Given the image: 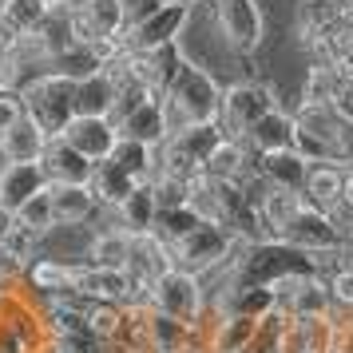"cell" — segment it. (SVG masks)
Listing matches in <instances>:
<instances>
[{
  "mask_svg": "<svg viewBox=\"0 0 353 353\" xmlns=\"http://www.w3.org/2000/svg\"><path fill=\"white\" fill-rule=\"evenodd\" d=\"M128 258H131V234L112 223V226H99L92 234L83 262L96 266V270H128Z\"/></svg>",
  "mask_w": 353,
  "mask_h": 353,
  "instance_id": "cell-20",
  "label": "cell"
},
{
  "mask_svg": "<svg viewBox=\"0 0 353 353\" xmlns=\"http://www.w3.org/2000/svg\"><path fill=\"white\" fill-rule=\"evenodd\" d=\"M40 191H48L40 163H0V219H17L20 207Z\"/></svg>",
  "mask_w": 353,
  "mask_h": 353,
  "instance_id": "cell-10",
  "label": "cell"
},
{
  "mask_svg": "<svg viewBox=\"0 0 353 353\" xmlns=\"http://www.w3.org/2000/svg\"><path fill=\"white\" fill-rule=\"evenodd\" d=\"M187 17H191V8H187V4L167 0L159 12H151L147 20L131 24L128 36H123V48H128V52H159V48H171V44H179V36H183V28H187Z\"/></svg>",
  "mask_w": 353,
  "mask_h": 353,
  "instance_id": "cell-8",
  "label": "cell"
},
{
  "mask_svg": "<svg viewBox=\"0 0 353 353\" xmlns=\"http://www.w3.org/2000/svg\"><path fill=\"white\" fill-rule=\"evenodd\" d=\"M345 171H350V163H310L302 199L314 210L337 207V203L345 199Z\"/></svg>",
  "mask_w": 353,
  "mask_h": 353,
  "instance_id": "cell-18",
  "label": "cell"
},
{
  "mask_svg": "<svg viewBox=\"0 0 353 353\" xmlns=\"http://www.w3.org/2000/svg\"><path fill=\"white\" fill-rule=\"evenodd\" d=\"M115 128H119V135L131 139V143L163 147V139L171 135V119H167V103H163V96L143 99V103L131 108L123 119H115Z\"/></svg>",
  "mask_w": 353,
  "mask_h": 353,
  "instance_id": "cell-12",
  "label": "cell"
},
{
  "mask_svg": "<svg viewBox=\"0 0 353 353\" xmlns=\"http://www.w3.org/2000/svg\"><path fill=\"white\" fill-rule=\"evenodd\" d=\"M282 242H290V246H298V250H305V254H325V250H337V246H345V242L337 239L334 223L325 219V210H314L305 207L294 223L278 234Z\"/></svg>",
  "mask_w": 353,
  "mask_h": 353,
  "instance_id": "cell-14",
  "label": "cell"
},
{
  "mask_svg": "<svg viewBox=\"0 0 353 353\" xmlns=\"http://www.w3.org/2000/svg\"><path fill=\"white\" fill-rule=\"evenodd\" d=\"M17 223H24L28 230H36V234H52L56 230V210H52V194L40 191L36 199H28L24 207H20Z\"/></svg>",
  "mask_w": 353,
  "mask_h": 353,
  "instance_id": "cell-33",
  "label": "cell"
},
{
  "mask_svg": "<svg viewBox=\"0 0 353 353\" xmlns=\"http://www.w3.org/2000/svg\"><path fill=\"white\" fill-rule=\"evenodd\" d=\"M131 191H139V183H135V179H131L115 159L96 163V175H92V194L99 199V207H103V210H115Z\"/></svg>",
  "mask_w": 353,
  "mask_h": 353,
  "instance_id": "cell-24",
  "label": "cell"
},
{
  "mask_svg": "<svg viewBox=\"0 0 353 353\" xmlns=\"http://www.w3.org/2000/svg\"><path fill=\"white\" fill-rule=\"evenodd\" d=\"M223 92L226 88L210 76L207 68L183 60V68L175 72V80L167 83V92H163L171 131L191 128V123H214L223 115Z\"/></svg>",
  "mask_w": 353,
  "mask_h": 353,
  "instance_id": "cell-1",
  "label": "cell"
},
{
  "mask_svg": "<svg viewBox=\"0 0 353 353\" xmlns=\"http://www.w3.org/2000/svg\"><path fill=\"white\" fill-rule=\"evenodd\" d=\"M20 278H24V270H20V266L4 254V250H0V290H12Z\"/></svg>",
  "mask_w": 353,
  "mask_h": 353,
  "instance_id": "cell-38",
  "label": "cell"
},
{
  "mask_svg": "<svg viewBox=\"0 0 353 353\" xmlns=\"http://www.w3.org/2000/svg\"><path fill=\"white\" fill-rule=\"evenodd\" d=\"M48 143H52L48 131L40 128L32 115H24L17 128H8L0 135V163H40Z\"/></svg>",
  "mask_w": 353,
  "mask_h": 353,
  "instance_id": "cell-17",
  "label": "cell"
},
{
  "mask_svg": "<svg viewBox=\"0 0 353 353\" xmlns=\"http://www.w3.org/2000/svg\"><path fill=\"white\" fill-rule=\"evenodd\" d=\"M199 223H203V219H199V214H194L191 207L159 210V214H155V230H151V234H159V239L167 242V246H175V242H183Z\"/></svg>",
  "mask_w": 353,
  "mask_h": 353,
  "instance_id": "cell-29",
  "label": "cell"
},
{
  "mask_svg": "<svg viewBox=\"0 0 353 353\" xmlns=\"http://www.w3.org/2000/svg\"><path fill=\"white\" fill-rule=\"evenodd\" d=\"M294 135H298L294 112H290V108H274L270 115H262L254 128L246 131V147H250L254 155H266V151H290V147H294Z\"/></svg>",
  "mask_w": 353,
  "mask_h": 353,
  "instance_id": "cell-19",
  "label": "cell"
},
{
  "mask_svg": "<svg viewBox=\"0 0 353 353\" xmlns=\"http://www.w3.org/2000/svg\"><path fill=\"white\" fill-rule=\"evenodd\" d=\"M203 175H207L210 183H258L254 151L246 147V139H230V135H226L223 143L207 155Z\"/></svg>",
  "mask_w": 353,
  "mask_h": 353,
  "instance_id": "cell-13",
  "label": "cell"
},
{
  "mask_svg": "<svg viewBox=\"0 0 353 353\" xmlns=\"http://www.w3.org/2000/svg\"><path fill=\"white\" fill-rule=\"evenodd\" d=\"M147 341H151V353H187V325L151 305L147 310Z\"/></svg>",
  "mask_w": 353,
  "mask_h": 353,
  "instance_id": "cell-28",
  "label": "cell"
},
{
  "mask_svg": "<svg viewBox=\"0 0 353 353\" xmlns=\"http://www.w3.org/2000/svg\"><path fill=\"white\" fill-rule=\"evenodd\" d=\"M305 207H310V203H305L298 191H278V187H262V191H258V210H262V223H266V230H270L274 239H278Z\"/></svg>",
  "mask_w": 353,
  "mask_h": 353,
  "instance_id": "cell-23",
  "label": "cell"
},
{
  "mask_svg": "<svg viewBox=\"0 0 353 353\" xmlns=\"http://www.w3.org/2000/svg\"><path fill=\"white\" fill-rule=\"evenodd\" d=\"M60 139H68V143L76 147L80 155H88L92 163H103V159L115 155V147H119L123 135H119L112 115H76V119L64 128Z\"/></svg>",
  "mask_w": 353,
  "mask_h": 353,
  "instance_id": "cell-9",
  "label": "cell"
},
{
  "mask_svg": "<svg viewBox=\"0 0 353 353\" xmlns=\"http://www.w3.org/2000/svg\"><path fill=\"white\" fill-rule=\"evenodd\" d=\"M254 175L262 187H278V191H298L302 194L305 175H310V163L290 147V151H266L254 155Z\"/></svg>",
  "mask_w": 353,
  "mask_h": 353,
  "instance_id": "cell-15",
  "label": "cell"
},
{
  "mask_svg": "<svg viewBox=\"0 0 353 353\" xmlns=\"http://www.w3.org/2000/svg\"><path fill=\"white\" fill-rule=\"evenodd\" d=\"M20 99H24V115H32L52 139L64 135V128L76 119V80H68V76L44 72L20 92Z\"/></svg>",
  "mask_w": 353,
  "mask_h": 353,
  "instance_id": "cell-3",
  "label": "cell"
},
{
  "mask_svg": "<svg viewBox=\"0 0 353 353\" xmlns=\"http://www.w3.org/2000/svg\"><path fill=\"white\" fill-rule=\"evenodd\" d=\"M239 246H242V239L230 230V226L199 223L191 234H187L183 242H175L171 250H175L179 270H191V274H199V278H207V274H214L219 266H226Z\"/></svg>",
  "mask_w": 353,
  "mask_h": 353,
  "instance_id": "cell-4",
  "label": "cell"
},
{
  "mask_svg": "<svg viewBox=\"0 0 353 353\" xmlns=\"http://www.w3.org/2000/svg\"><path fill=\"white\" fill-rule=\"evenodd\" d=\"M226 139L223 123H191V128H179L171 131L159 147V171L163 175H175V179H199L203 167H207V155Z\"/></svg>",
  "mask_w": 353,
  "mask_h": 353,
  "instance_id": "cell-2",
  "label": "cell"
},
{
  "mask_svg": "<svg viewBox=\"0 0 353 353\" xmlns=\"http://www.w3.org/2000/svg\"><path fill=\"white\" fill-rule=\"evenodd\" d=\"M350 321H353V318H350Z\"/></svg>",
  "mask_w": 353,
  "mask_h": 353,
  "instance_id": "cell-41",
  "label": "cell"
},
{
  "mask_svg": "<svg viewBox=\"0 0 353 353\" xmlns=\"http://www.w3.org/2000/svg\"><path fill=\"white\" fill-rule=\"evenodd\" d=\"M321 278H325L330 298H334V314L353 318V270H350V266H337V270L321 274Z\"/></svg>",
  "mask_w": 353,
  "mask_h": 353,
  "instance_id": "cell-34",
  "label": "cell"
},
{
  "mask_svg": "<svg viewBox=\"0 0 353 353\" xmlns=\"http://www.w3.org/2000/svg\"><path fill=\"white\" fill-rule=\"evenodd\" d=\"M20 119H24V99H20V92H0V135L8 128H17Z\"/></svg>",
  "mask_w": 353,
  "mask_h": 353,
  "instance_id": "cell-36",
  "label": "cell"
},
{
  "mask_svg": "<svg viewBox=\"0 0 353 353\" xmlns=\"http://www.w3.org/2000/svg\"><path fill=\"white\" fill-rule=\"evenodd\" d=\"M44 175H48V187H92V175H96V163L80 155L76 147L68 143V139H52L48 151H44Z\"/></svg>",
  "mask_w": 353,
  "mask_h": 353,
  "instance_id": "cell-11",
  "label": "cell"
},
{
  "mask_svg": "<svg viewBox=\"0 0 353 353\" xmlns=\"http://www.w3.org/2000/svg\"><path fill=\"white\" fill-rule=\"evenodd\" d=\"M214 28L223 32L226 48L250 60L262 48V36H266V17H262V4L258 0H207Z\"/></svg>",
  "mask_w": 353,
  "mask_h": 353,
  "instance_id": "cell-5",
  "label": "cell"
},
{
  "mask_svg": "<svg viewBox=\"0 0 353 353\" xmlns=\"http://www.w3.org/2000/svg\"><path fill=\"white\" fill-rule=\"evenodd\" d=\"M76 0H48V8H72Z\"/></svg>",
  "mask_w": 353,
  "mask_h": 353,
  "instance_id": "cell-40",
  "label": "cell"
},
{
  "mask_svg": "<svg viewBox=\"0 0 353 353\" xmlns=\"http://www.w3.org/2000/svg\"><path fill=\"white\" fill-rule=\"evenodd\" d=\"M286 321L290 318L282 314V310H274V314H266V318H258V330L250 334V341L242 345V353H278Z\"/></svg>",
  "mask_w": 353,
  "mask_h": 353,
  "instance_id": "cell-31",
  "label": "cell"
},
{
  "mask_svg": "<svg viewBox=\"0 0 353 353\" xmlns=\"http://www.w3.org/2000/svg\"><path fill=\"white\" fill-rule=\"evenodd\" d=\"M123 4V12H128V24H139V20H147L151 12H159L167 0H119Z\"/></svg>",
  "mask_w": 353,
  "mask_h": 353,
  "instance_id": "cell-37",
  "label": "cell"
},
{
  "mask_svg": "<svg viewBox=\"0 0 353 353\" xmlns=\"http://www.w3.org/2000/svg\"><path fill=\"white\" fill-rule=\"evenodd\" d=\"M151 305H155L159 314H167V318L191 325V321H199L203 305H207V286H203L199 274L179 270L175 266L171 274H163L159 282H155V290H151Z\"/></svg>",
  "mask_w": 353,
  "mask_h": 353,
  "instance_id": "cell-7",
  "label": "cell"
},
{
  "mask_svg": "<svg viewBox=\"0 0 353 353\" xmlns=\"http://www.w3.org/2000/svg\"><path fill=\"white\" fill-rule=\"evenodd\" d=\"M345 199H350V203H353V167H350V171H345Z\"/></svg>",
  "mask_w": 353,
  "mask_h": 353,
  "instance_id": "cell-39",
  "label": "cell"
},
{
  "mask_svg": "<svg viewBox=\"0 0 353 353\" xmlns=\"http://www.w3.org/2000/svg\"><path fill=\"white\" fill-rule=\"evenodd\" d=\"M52 210H56V226H88L92 214L99 210V199L92 187H48Z\"/></svg>",
  "mask_w": 353,
  "mask_h": 353,
  "instance_id": "cell-22",
  "label": "cell"
},
{
  "mask_svg": "<svg viewBox=\"0 0 353 353\" xmlns=\"http://www.w3.org/2000/svg\"><path fill=\"white\" fill-rule=\"evenodd\" d=\"M115 99L119 92L108 72L76 80V115H115Z\"/></svg>",
  "mask_w": 353,
  "mask_h": 353,
  "instance_id": "cell-25",
  "label": "cell"
},
{
  "mask_svg": "<svg viewBox=\"0 0 353 353\" xmlns=\"http://www.w3.org/2000/svg\"><path fill=\"white\" fill-rule=\"evenodd\" d=\"M151 194H155V207L159 210H175V207H187V199H191V183L187 179H175V175H155L151 183Z\"/></svg>",
  "mask_w": 353,
  "mask_h": 353,
  "instance_id": "cell-32",
  "label": "cell"
},
{
  "mask_svg": "<svg viewBox=\"0 0 353 353\" xmlns=\"http://www.w3.org/2000/svg\"><path fill=\"white\" fill-rule=\"evenodd\" d=\"M175 270V250L159 239V234H131V258H128V274L143 278V282H159L163 274Z\"/></svg>",
  "mask_w": 353,
  "mask_h": 353,
  "instance_id": "cell-16",
  "label": "cell"
},
{
  "mask_svg": "<svg viewBox=\"0 0 353 353\" xmlns=\"http://www.w3.org/2000/svg\"><path fill=\"white\" fill-rule=\"evenodd\" d=\"M274 108H282L278 92L266 80L250 76V80L230 83L223 92V115H219V123H223V131L230 139H246V131L254 128L262 115H270Z\"/></svg>",
  "mask_w": 353,
  "mask_h": 353,
  "instance_id": "cell-6",
  "label": "cell"
},
{
  "mask_svg": "<svg viewBox=\"0 0 353 353\" xmlns=\"http://www.w3.org/2000/svg\"><path fill=\"white\" fill-rule=\"evenodd\" d=\"M325 219L334 223L337 239L345 242V246H353V203H350V199H341L337 207H330V210H325Z\"/></svg>",
  "mask_w": 353,
  "mask_h": 353,
  "instance_id": "cell-35",
  "label": "cell"
},
{
  "mask_svg": "<svg viewBox=\"0 0 353 353\" xmlns=\"http://www.w3.org/2000/svg\"><path fill=\"white\" fill-rule=\"evenodd\" d=\"M40 246H44V234L28 230L17 219H4V230H0V250L17 262L20 270H28L36 258H40Z\"/></svg>",
  "mask_w": 353,
  "mask_h": 353,
  "instance_id": "cell-27",
  "label": "cell"
},
{
  "mask_svg": "<svg viewBox=\"0 0 353 353\" xmlns=\"http://www.w3.org/2000/svg\"><path fill=\"white\" fill-rule=\"evenodd\" d=\"M83 314H88V330L99 341H115V334L123 330V305L115 302H83Z\"/></svg>",
  "mask_w": 353,
  "mask_h": 353,
  "instance_id": "cell-30",
  "label": "cell"
},
{
  "mask_svg": "<svg viewBox=\"0 0 353 353\" xmlns=\"http://www.w3.org/2000/svg\"><path fill=\"white\" fill-rule=\"evenodd\" d=\"M112 214H115V226H123L128 234H151V230H155V214H159V207H155L151 187H139V191H131Z\"/></svg>",
  "mask_w": 353,
  "mask_h": 353,
  "instance_id": "cell-26",
  "label": "cell"
},
{
  "mask_svg": "<svg viewBox=\"0 0 353 353\" xmlns=\"http://www.w3.org/2000/svg\"><path fill=\"white\" fill-rule=\"evenodd\" d=\"M83 8V17L92 20L96 36L108 44V48H123V36H128V12L119 0H76Z\"/></svg>",
  "mask_w": 353,
  "mask_h": 353,
  "instance_id": "cell-21",
  "label": "cell"
}]
</instances>
